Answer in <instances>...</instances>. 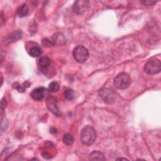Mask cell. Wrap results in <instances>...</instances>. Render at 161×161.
<instances>
[{"label":"cell","mask_w":161,"mask_h":161,"mask_svg":"<svg viewBox=\"0 0 161 161\" xmlns=\"http://www.w3.org/2000/svg\"><path fill=\"white\" fill-rule=\"evenodd\" d=\"M89 159L90 160H99V161H104L106 160V158L104 157V155L98 151H92L90 154Z\"/></svg>","instance_id":"cell-9"},{"label":"cell","mask_w":161,"mask_h":161,"mask_svg":"<svg viewBox=\"0 0 161 161\" xmlns=\"http://www.w3.org/2000/svg\"><path fill=\"white\" fill-rule=\"evenodd\" d=\"M160 61L156 58H152L147 62L144 66V71L147 74L155 75L160 72Z\"/></svg>","instance_id":"cell-3"},{"label":"cell","mask_w":161,"mask_h":161,"mask_svg":"<svg viewBox=\"0 0 161 161\" xmlns=\"http://www.w3.org/2000/svg\"><path fill=\"white\" fill-rule=\"evenodd\" d=\"M73 57L78 63H84L89 58V52L86 47L79 45L74 49Z\"/></svg>","instance_id":"cell-4"},{"label":"cell","mask_w":161,"mask_h":161,"mask_svg":"<svg viewBox=\"0 0 161 161\" xmlns=\"http://www.w3.org/2000/svg\"><path fill=\"white\" fill-rule=\"evenodd\" d=\"M46 89L44 87H40L34 89L31 92V97L35 101H40L44 99Z\"/></svg>","instance_id":"cell-8"},{"label":"cell","mask_w":161,"mask_h":161,"mask_svg":"<svg viewBox=\"0 0 161 161\" xmlns=\"http://www.w3.org/2000/svg\"><path fill=\"white\" fill-rule=\"evenodd\" d=\"M89 2L86 0H79L76 1L73 4V11L74 13L78 15L84 13L89 8Z\"/></svg>","instance_id":"cell-6"},{"label":"cell","mask_w":161,"mask_h":161,"mask_svg":"<svg viewBox=\"0 0 161 161\" xmlns=\"http://www.w3.org/2000/svg\"><path fill=\"white\" fill-rule=\"evenodd\" d=\"M42 49L39 47H34L29 51V55L32 57H37L42 54Z\"/></svg>","instance_id":"cell-12"},{"label":"cell","mask_w":161,"mask_h":161,"mask_svg":"<svg viewBox=\"0 0 161 161\" xmlns=\"http://www.w3.org/2000/svg\"><path fill=\"white\" fill-rule=\"evenodd\" d=\"M47 107L50 111L55 115L60 116V113L58 108L57 101L55 98L52 96H48L47 99Z\"/></svg>","instance_id":"cell-7"},{"label":"cell","mask_w":161,"mask_h":161,"mask_svg":"<svg viewBox=\"0 0 161 161\" xmlns=\"http://www.w3.org/2000/svg\"><path fill=\"white\" fill-rule=\"evenodd\" d=\"M116 160H128V159H127L126 158H119V159H117Z\"/></svg>","instance_id":"cell-21"},{"label":"cell","mask_w":161,"mask_h":161,"mask_svg":"<svg viewBox=\"0 0 161 161\" xmlns=\"http://www.w3.org/2000/svg\"><path fill=\"white\" fill-rule=\"evenodd\" d=\"M140 3H142V4L144 5H147V6H150V5H152L154 3H156V1H151V0H144V1H140Z\"/></svg>","instance_id":"cell-16"},{"label":"cell","mask_w":161,"mask_h":161,"mask_svg":"<svg viewBox=\"0 0 161 161\" xmlns=\"http://www.w3.org/2000/svg\"><path fill=\"white\" fill-rule=\"evenodd\" d=\"M99 95L102 99V100L108 104H111L116 101V93L110 89H103L99 92Z\"/></svg>","instance_id":"cell-5"},{"label":"cell","mask_w":161,"mask_h":161,"mask_svg":"<svg viewBox=\"0 0 161 161\" xmlns=\"http://www.w3.org/2000/svg\"><path fill=\"white\" fill-rule=\"evenodd\" d=\"M59 84L56 81H53L49 84L48 91L52 92H55L59 90Z\"/></svg>","instance_id":"cell-14"},{"label":"cell","mask_w":161,"mask_h":161,"mask_svg":"<svg viewBox=\"0 0 161 161\" xmlns=\"http://www.w3.org/2000/svg\"><path fill=\"white\" fill-rule=\"evenodd\" d=\"M42 43H43V45H44V46H48V47H50V46L54 45V43H53V42L52 40H48L47 39H44V40H43Z\"/></svg>","instance_id":"cell-17"},{"label":"cell","mask_w":161,"mask_h":161,"mask_svg":"<svg viewBox=\"0 0 161 161\" xmlns=\"http://www.w3.org/2000/svg\"><path fill=\"white\" fill-rule=\"evenodd\" d=\"M28 11V6L26 4H23L18 9V15L20 17L23 18L27 16Z\"/></svg>","instance_id":"cell-11"},{"label":"cell","mask_w":161,"mask_h":161,"mask_svg":"<svg viewBox=\"0 0 161 161\" xmlns=\"http://www.w3.org/2000/svg\"><path fill=\"white\" fill-rule=\"evenodd\" d=\"M50 132H51L52 134H55V133H57V130L55 129V128H52L51 129Z\"/></svg>","instance_id":"cell-20"},{"label":"cell","mask_w":161,"mask_h":161,"mask_svg":"<svg viewBox=\"0 0 161 161\" xmlns=\"http://www.w3.org/2000/svg\"><path fill=\"white\" fill-rule=\"evenodd\" d=\"M1 110L3 111V110H5V108H7V100H6L4 98H3V99H2V100H1Z\"/></svg>","instance_id":"cell-19"},{"label":"cell","mask_w":161,"mask_h":161,"mask_svg":"<svg viewBox=\"0 0 161 161\" xmlns=\"http://www.w3.org/2000/svg\"><path fill=\"white\" fill-rule=\"evenodd\" d=\"M51 64V60L47 57H42L40 59L39 62V67L42 70H45L49 67Z\"/></svg>","instance_id":"cell-10"},{"label":"cell","mask_w":161,"mask_h":161,"mask_svg":"<svg viewBox=\"0 0 161 161\" xmlns=\"http://www.w3.org/2000/svg\"><path fill=\"white\" fill-rule=\"evenodd\" d=\"M80 139L84 145H92L96 139V132L95 128L89 125L84 127L80 131Z\"/></svg>","instance_id":"cell-1"},{"label":"cell","mask_w":161,"mask_h":161,"mask_svg":"<svg viewBox=\"0 0 161 161\" xmlns=\"http://www.w3.org/2000/svg\"><path fill=\"white\" fill-rule=\"evenodd\" d=\"M16 89L20 92H24L26 90V86L23 85H18L16 87Z\"/></svg>","instance_id":"cell-18"},{"label":"cell","mask_w":161,"mask_h":161,"mask_svg":"<svg viewBox=\"0 0 161 161\" xmlns=\"http://www.w3.org/2000/svg\"><path fill=\"white\" fill-rule=\"evenodd\" d=\"M74 141L73 136L71 134L66 133L64 135L63 137V142L64 144L66 145H71Z\"/></svg>","instance_id":"cell-13"},{"label":"cell","mask_w":161,"mask_h":161,"mask_svg":"<svg viewBox=\"0 0 161 161\" xmlns=\"http://www.w3.org/2000/svg\"><path fill=\"white\" fill-rule=\"evenodd\" d=\"M113 84L119 89H125L131 84V78L127 73L121 72L115 78Z\"/></svg>","instance_id":"cell-2"},{"label":"cell","mask_w":161,"mask_h":161,"mask_svg":"<svg viewBox=\"0 0 161 161\" xmlns=\"http://www.w3.org/2000/svg\"><path fill=\"white\" fill-rule=\"evenodd\" d=\"M64 96L67 100L72 101L75 97V93H74V90L71 89H67L64 92Z\"/></svg>","instance_id":"cell-15"}]
</instances>
